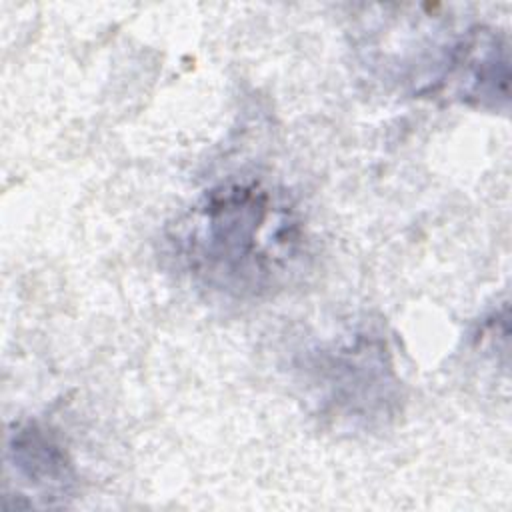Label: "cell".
<instances>
[{"label": "cell", "mask_w": 512, "mask_h": 512, "mask_svg": "<svg viewBox=\"0 0 512 512\" xmlns=\"http://www.w3.org/2000/svg\"><path fill=\"white\" fill-rule=\"evenodd\" d=\"M4 464V500H14V508H62L76 492L78 476L68 450L36 422L8 432Z\"/></svg>", "instance_id": "3957f363"}, {"label": "cell", "mask_w": 512, "mask_h": 512, "mask_svg": "<svg viewBox=\"0 0 512 512\" xmlns=\"http://www.w3.org/2000/svg\"><path fill=\"white\" fill-rule=\"evenodd\" d=\"M508 76L506 42L492 30L476 28L452 46L442 82L462 102L498 108L500 100H508Z\"/></svg>", "instance_id": "277c9868"}, {"label": "cell", "mask_w": 512, "mask_h": 512, "mask_svg": "<svg viewBox=\"0 0 512 512\" xmlns=\"http://www.w3.org/2000/svg\"><path fill=\"white\" fill-rule=\"evenodd\" d=\"M320 416L350 430H374L400 412L402 382L386 340L374 330L322 344L304 362Z\"/></svg>", "instance_id": "7a4b0ae2"}, {"label": "cell", "mask_w": 512, "mask_h": 512, "mask_svg": "<svg viewBox=\"0 0 512 512\" xmlns=\"http://www.w3.org/2000/svg\"><path fill=\"white\" fill-rule=\"evenodd\" d=\"M170 258L190 282L228 300H256L280 288L306 252L290 198L256 180L206 190L166 232Z\"/></svg>", "instance_id": "6da1fadb"}]
</instances>
